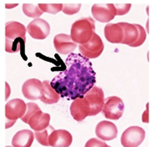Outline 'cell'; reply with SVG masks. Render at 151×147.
<instances>
[{"instance_id":"6da1fadb","label":"cell","mask_w":151,"mask_h":147,"mask_svg":"<svg viewBox=\"0 0 151 147\" xmlns=\"http://www.w3.org/2000/svg\"><path fill=\"white\" fill-rule=\"evenodd\" d=\"M95 75L89 59L71 53L65 60V69L53 79L50 85L61 98L73 100L83 97L94 85Z\"/></svg>"},{"instance_id":"7a4b0ae2","label":"cell","mask_w":151,"mask_h":147,"mask_svg":"<svg viewBox=\"0 0 151 147\" xmlns=\"http://www.w3.org/2000/svg\"><path fill=\"white\" fill-rule=\"evenodd\" d=\"M94 30V21L91 18H83L75 21L72 24L70 37L75 44H83L91 39Z\"/></svg>"},{"instance_id":"3957f363","label":"cell","mask_w":151,"mask_h":147,"mask_svg":"<svg viewBox=\"0 0 151 147\" xmlns=\"http://www.w3.org/2000/svg\"><path fill=\"white\" fill-rule=\"evenodd\" d=\"M123 30L121 44L130 47H139L146 39V31L141 25L129 23H119Z\"/></svg>"},{"instance_id":"277c9868","label":"cell","mask_w":151,"mask_h":147,"mask_svg":"<svg viewBox=\"0 0 151 147\" xmlns=\"http://www.w3.org/2000/svg\"><path fill=\"white\" fill-rule=\"evenodd\" d=\"M78 49L80 54L87 59H96L100 56L104 49V44L101 38L95 33H93L91 39L87 43L79 44Z\"/></svg>"},{"instance_id":"5b68a950","label":"cell","mask_w":151,"mask_h":147,"mask_svg":"<svg viewBox=\"0 0 151 147\" xmlns=\"http://www.w3.org/2000/svg\"><path fill=\"white\" fill-rule=\"evenodd\" d=\"M124 104L121 99L117 96H109L104 99L102 111L104 117L108 120H117L124 114Z\"/></svg>"},{"instance_id":"8992f818","label":"cell","mask_w":151,"mask_h":147,"mask_svg":"<svg viewBox=\"0 0 151 147\" xmlns=\"http://www.w3.org/2000/svg\"><path fill=\"white\" fill-rule=\"evenodd\" d=\"M83 97L89 104V116H94L102 111L104 104V90L99 86H93Z\"/></svg>"},{"instance_id":"52a82bcc","label":"cell","mask_w":151,"mask_h":147,"mask_svg":"<svg viewBox=\"0 0 151 147\" xmlns=\"http://www.w3.org/2000/svg\"><path fill=\"white\" fill-rule=\"evenodd\" d=\"M145 131L139 126H130L121 135V144L124 147H137L144 141Z\"/></svg>"},{"instance_id":"ba28073f","label":"cell","mask_w":151,"mask_h":147,"mask_svg":"<svg viewBox=\"0 0 151 147\" xmlns=\"http://www.w3.org/2000/svg\"><path fill=\"white\" fill-rule=\"evenodd\" d=\"M94 19L100 23H109L116 16V10L113 4H95L91 9Z\"/></svg>"},{"instance_id":"9c48e42d","label":"cell","mask_w":151,"mask_h":147,"mask_svg":"<svg viewBox=\"0 0 151 147\" xmlns=\"http://www.w3.org/2000/svg\"><path fill=\"white\" fill-rule=\"evenodd\" d=\"M27 31L34 39H45L50 34V25L43 19H35L27 26Z\"/></svg>"},{"instance_id":"30bf717a","label":"cell","mask_w":151,"mask_h":147,"mask_svg":"<svg viewBox=\"0 0 151 147\" xmlns=\"http://www.w3.org/2000/svg\"><path fill=\"white\" fill-rule=\"evenodd\" d=\"M26 111V104L21 99H14L5 105V116L8 120H17L22 118Z\"/></svg>"},{"instance_id":"8fae6325","label":"cell","mask_w":151,"mask_h":147,"mask_svg":"<svg viewBox=\"0 0 151 147\" xmlns=\"http://www.w3.org/2000/svg\"><path fill=\"white\" fill-rule=\"evenodd\" d=\"M49 145L54 147H68L73 142V136L65 130H54L48 138Z\"/></svg>"},{"instance_id":"7c38bea8","label":"cell","mask_w":151,"mask_h":147,"mask_svg":"<svg viewBox=\"0 0 151 147\" xmlns=\"http://www.w3.org/2000/svg\"><path fill=\"white\" fill-rule=\"evenodd\" d=\"M70 113L73 119L77 121H82L89 116V104L87 99L84 97L73 99L70 105Z\"/></svg>"},{"instance_id":"4fadbf2b","label":"cell","mask_w":151,"mask_h":147,"mask_svg":"<svg viewBox=\"0 0 151 147\" xmlns=\"http://www.w3.org/2000/svg\"><path fill=\"white\" fill-rule=\"evenodd\" d=\"M54 45L56 51L60 54H69L73 53L77 47L70 35L65 34L57 35L54 39Z\"/></svg>"},{"instance_id":"5bb4252c","label":"cell","mask_w":151,"mask_h":147,"mask_svg":"<svg viewBox=\"0 0 151 147\" xmlns=\"http://www.w3.org/2000/svg\"><path fill=\"white\" fill-rule=\"evenodd\" d=\"M22 92L25 98L29 100L40 99L42 94V82L37 79H29L23 84Z\"/></svg>"},{"instance_id":"9a60e30c","label":"cell","mask_w":151,"mask_h":147,"mask_svg":"<svg viewBox=\"0 0 151 147\" xmlns=\"http://www.w3.org/2000/svg\"><path fill=\"white\" fill-rule=\"evenodd\" d=\"M95 134L104 141H109L117 137L118 129L114 123L104 120L97 125Z\"/></svg>"},{"instance_id":"2e32d148","label":"cell","mask_w":151,"mask_h":147,"mask_svg":"<svg viewBox=\"0 0 151 147\" xmlns=\"http://www.w3.org/2000/svg\"><path fill=\"white\" fill-rule=\"evenodd\" d=\"M27 29L24 24L16 21H9L5 25L6 40H14L22 39L26 41Z\"/></svg>"},{"instance_id":"e0dca14e","label":"cell","mask_w":151,"mask_h":147,"mask_svg":"<svg viewBox=\"0 0 151 147\" xmlns=\"http://www.w3.org/2000/svg\"><path fill=\"white\" fill-rule=\"evenodd\" d=\"M50 115L48 113H43L39 109L30 116L28 124L34 131H39L44 130L49 125Z\"/></svg>"},{"instance_id":"ac0fdd59","label":"cell","mask_w":151,"mask_h":147,"mask_svg":"<svg viewBox=\"0 0 151 147\" xmlns=\"http://www.w3.org/2000/svg\"><path fill=\"white\" fill-rule=\"evenodd\" d=\"M34 134L30 130H22L14 135L12 146L14 147H29L34 142Z\"/></svg>"},{"instance_id":"d6986e66","label":"cell","mask_w":151,"mask_h":147,"mask_svg":"<svg viewBox=\"0 0 151 147\" xmlns=\"http://www.w3.org/2000/svg\"><path fill=\"white\" fill-rule=\"evenodd\" d=\"M105 39L112 44H121L123 30L119 24H108L104 29Z\"/></svg>"},{"instance_id":"ffe728a7","label":"cell","mask_w":151,"mask_h":147,"mask_svg":"<svg viewBox=\"0 0 151 147\" xmlns=\"http://www.w3.org/2000/svg\"><path fill=\"white\" fill-rule=\"evenodd\" d=\"M60 96L54 89L51 87L49 80L42 82V94L40 100L47 104H54L59 102Z\"/></svg>"},{"instance_id":"44dd1931","label":"cell","mask_w":151,"mask_h":147,"mask_svg":"<svg viewBox=\"0 0 151 147\" xmlns=\"http://www.w3.org/2000/svg\"><path fill=\"white\" fill-rule=\"evenodd\" d=\"M25 40L22 39L5 41V50L8 53L14 54L19 52H24V50Z\"/></svg>"},{"instance_id":"7402d4cb","label":"cell","mask_w":151,"mask_h":147,"mask_svg":"<svg viewBox=\"0 0 151 147\" xmlns=\"http://www.w3.org/2000/svg\"><path fill=\"white\" fill-rule=\"evenodd\" d=\"M54 130V128L49 125L47 128H45L44 130H39V131H35L34 133V136L36 138V140L38 141L39 144H41L42 146H49V141H48V138L50 133L52 132Z\"/></svg>"},{"instance_id":"603a6c76","label":"cell","mask_w":151,"mask_h":147,"mask_svg":"<svg viewBox=\"0 0 151 147\" xmlns=\"http://www.w3.org/2000/svg\"><path fill=\"white\" fill-rule=\"evenodd\" d=\"M23 12L26 16L29 18H34V19H39V17L44 14V12L41 11L38 5L32 4H24Z\"/></svg>"},{"instance_id":"cb8c5ba5","label":"cell","mask_w":151,"mask_h":147,"mask_svg":"<svg viewBox=\"0 0 151 147\" xmlns=\"http://www.w3.org/2000/svg\"><path fill=\"white\" fill-rule=\"evenodd\" d=\"M39 8L41 11L51 14H56L62 10L63 4H39Z\"/></svg>"},{"instance_id":"d4e9b609","label":"cell","mask_w":151,"mask_h":147,"mask_svg":"<svg viewBox=\"0 0 151 147\" xmlns=\"http://www.w3.org/2000/svg\"><path fill=\"white\" fill-rule=\"evenodd\" d=\"M39 105L37 104L36 103H29L26 104V111H25L24 115L22 116L21 118V120H22V121L24 123H26V124H28V121H29V120L30 116L34 114L35 111H37V110H39Z\"/></svg>"},{"instance_id":"484cf974","label":"cell","mask_w":151,"mask_h":147,"mask_svg":"<svg viewBox=\"0 0 151 147\" xmlns=\"http://www.w3.org/2000/svg\"><path fill=\"white\" fill-rule=\"evenodd\" d=\"M81 9V4H63L62 11L67 15H73L78 13Z\"/></svg>"},{"instance_id":"4316f807","label":"cell","mask_w":151,"mask_h":147,"mask_svg":"<svg viewBox=\"0 0 151 147\" xmlns=\"http://www.w3.org/2000/svg\"><path fill=\"white\" fill-rule=\"evenodd\" d=\"M114 8L116 10V15H122L126 14L129 13V11L131 9V4H114Z\"/></svg>"},{"instance_id":"83f0119b","label":"cell","mask_w":151,"mask_h":147,"mask_svg":"<svg viewBox=\"0 0 151 147\" xmlns=\"http://www.w3.org/2000/svg\"><path fill=\"white\" fill-rule=\"evenodd\" d=\"M107 144L103 141H99L95 138L88 140V142L85 144V147H108Z\"/></svg>"},{"instance_id":"f1b7e54d","label":"cell","mask_w":151,"mask_h":147,"mask_svg":"<svg viewBox=\"0 0 151 147\" xmlns=\"http://www.w3.org/2000/svg\"><path fill=\"white\" fill-rule=\"evenodd\" d=\"M5 94H6V95H5V99H7L9 98V96L10 94V87L9 85V84L5 83Z\"/></svg>"},{"instance_id":"f546056e","label":"cell","mask_w":151,"mask_h":147,"mask_svg":"<svg viewBox=\"0 0 151 147\" xmlns=\"http://www.w3.org/2000/svg\"><path fill=\"white\" fill-rule=\"evenodd\" d=\"M15 122H16V120H7V123H6V125H5V128H6V129H9V128L12 127V126L14 125Z\"/></svg>"},{"instance_id":"4dcf8cb0","label":"cell","mask_w":151,"mask_h":147,"mask_svg":"<svg viewBox=\"0 0 151 147\" xmlns=\"http://www.w3.org/2000/svg\"><path fill=\"white\" fill-rule=\"evenodd\" d=\"M17 5H18L17 4H6L5 7H6V9H11V8H14Z\"/></svg>"}]
</instances>
